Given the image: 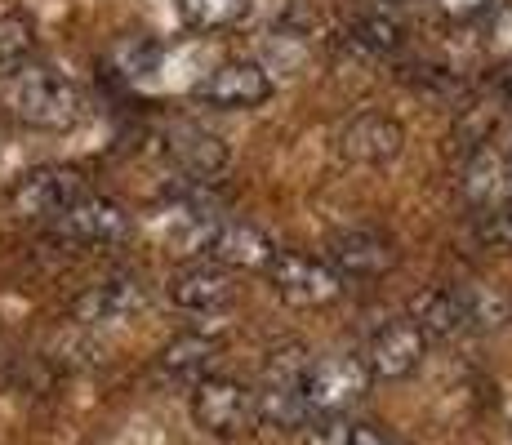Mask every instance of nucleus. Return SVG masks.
Here are the masks:
<instances>
[{
	"label": "nucleus",
	"mask_w": 512,
	"mask_h": 445,
	"mask_svg": "<svg viewBox=\"0 0 512 445\" xmlns=\"http://www.w3.org/2000/svg\"><path fill=\"white\" fill-rule=\"evenodd\" d=\"M0 98L9 103V112L18 121L36 125V130H67L85 112L81 89L72 85V76L58 72L54 63H45L41 54L0 72Z\"/></svg>",
	"instance_id": "nucleus-1"
},
{
	"label": "nucleus",
	"mask_w": 512,
	"mask_h": 445,
	"mask_svg": "<svg viewBox=\"0 0 512 445\" xmlns=\"http://www.w3.org/2000/svg\"><path fill=\"white\" fill-rule=\"evenodd\" d=\"M508 316V303L499 294H481V290H455V285H441V290L423 294L415 325L432 339H455L464 330H477V325H499Z\"/></svg>",
	"instance_id": "nucleus-2"
},
{
	"label": "nucleus",
	"mask_w": 512,
	"mask_h": 445,
	"mask_svg": "<svg viewBox=\"0 0 512 445\" xmlns=\"http://www.w3.org/2000/svg\"><path fill=\"white\" fill-rule=\"evenodd\" d=\"M192 419L210 437L236 441L259 428V401H254V388H245V383L210 374V379L192 383Z\"/></svg>",
	"instance_id": "nucleus-3"
},
{
	"label": "nucleus",
	"mask_w": 512,
	"mask_h": 445,
	"mask_svg": "<svg viewBox=\"0 0 512 445\" xmlns=\"http://www.w3.org/2000/svg\"><path fill=\"white\" fill-rule=\"evenodd\" d=\"M308 365L312 361L303 348L272 352L268 370H263V388L254 392V401H259V423H268V428H277V432H290L312 419L308 401H303V374H308Z\"/></svg>",
	"instance_id": "nucleus-4"
},
{
	"label": "nucleus",
	"mask_w": 512,
	"mask_h": 445,
	"mask_svg": "<svg viewBox=\"0 0 512 445\" xmlns=\"http://www.w3.org/2000/svg\"><path fill=\"white\" fill-rule=\"evenodd\" d=\"M321 263L330 267L339 281H361V276H383L401 259L397 241L383 227H339L321 245Z\"/></svg>",
	"instance_id": "nucleus-5"
},
{
	"label": "nucleus",
	"mask_w": 512,
	"mask_h": 445,
	"mask_svg": "<svg viewBox=\"0 0 512 445\" xmlns=\"http://www.w3.org/2000/svg\"><path fill=\"white\" fill-rule=\"evenodd\" d=\"M370 388V374L361 365V356H317L303 374V401H308L312 419H326V414L352 410Z\"/></svg>",
	"instance_id": "nucleus-6"
},
{
	"label": "nucleus",
	"mask_w": 512,
	"mask_h": 445,
	"mask_svg": "<svg viewBox=\"0 0 512 445\" xmlns=\"http://www.w3.org/2000/svg\"><path fill=\"white\" fill-rule=\"evenodd\" d=\"M85 192H90V183H85L81 170H72V165H41V170H27L18 178L14 192H9V205L23 219L49 227L67 205L81 201Z\"/></svg>",
	"instance_id": "nucleus-7"
},
{
	"label": "nucleus",
	"mask_w": 512,
	"mask_h": 445,
	"mask_svg": "<svg viewBox=\"0 0 512 445\" xmlns=\"http://www.w3.org/2000/svg\"><path fill=\"white\" fill-rule=\"evenodd\" d=\"M263 276H268V285L277 290V299H285L290 308H326L343 290V281L321 259L281 250V245L268 259V267H263Z\"/></svg>",
	"instance_id": "nucleus-8"
},
{
	"label": "nucleus",
	"mask_w": 512,
	"mask_h": 445,
	"mask_svg": "<svg viewBox=\"0 0 512 445\" xmlns=\"http://www.w3.org/2000/svg\"><path fill=\"white\" fill-rule=\"evenodd\" d=\"M192 250H201V259H214L223 267H268L277 254L268 232H259L245 219H201L192 227Z\"/></svg>",
	"instance_id": "nucleus-9"
},
{
	"label": "nucleus",
	"mask_w": 512,
	"mask_h": 445,
	"mask_svg": "<svg viewBox=\"0 0 512 445\" xmlns=\"http://www.w3.org/2000/svg\"><path fill=\"white\" fill-rule=\"evenodd\" d=\"M423 356H428V334L415 325V316H392V321H383L379 330L370 334L366 352H361V365H366L370 379L397 383L419 370Z\"/></svg>",
	"instance_id": "nucleus-10"
},
{
	"label": "nucleus",
	"mask_w": 512,
	"mask_h": 445,
	"mask_svg": "<svg viewBox=\"0 0 512 445\" xmlns=\"http://www.w3.org/2000/svg\"><path fill=\"white\" fill-rule=\"evenodd\" d=\"M272 94V76L263 63L254 58H228V63L210 67L201 81L192 85V98L205 107H219V112H245V107H259Z\"/></svg>",
	"instance_id": "nucleus-11"
},
{
	"label": "nucleus",
	"mask_w": 512,
	"mask_h": 445,
	"mask_svg": "<svg viewBox=\"0 0 512 445\" xmlns=\"http://www.w3.org/2000/svg\"><path fill=\"white\" fill-rule=\"evenodd\" d=\"M49 232L67 236V241H76V245H112V241H121V236H130V210L90 187L81 201L67 205V210L49 223Z\"/></svg>",
	"instance_id": "nucleus-12"
},
{
	"label": "nucleus",
	"mask_w": 512,
	"mask_h": 445,
	"mask_svg": "<svg viewBox=\"0 0 512 445\" xmlns=\"http://www.w3.org/2000/svg\"><path fill=\"white\" fill-rule=\"evenodd\" d=\"M406 152V130L388 112H357L339 130V156L352 165H392Z\"/></svg>",
	"instance_id": "nucleus-13"
},
{
	"label": "nucleus",
	"mask_w": 512,
	"mask_h": 445,
	"mask_svg": "<svg viewBox=\"0 0 512 445\" xmlns=\"http://www.w3.org/2000/svg\"><path fill=\"white\" fill-rule=\"evenodd\" d=\"M170 299H174V308H183L192 316H214L236 299V276H232V267H223L214 259H192L170 276Z\"/></svg>",
	"instance_id": "nucleus-14"
},
{
	"label": "nucleus",
	"mask_w": 512,
	"mask_h": 445,
	"mask_svg": "<svg viewBox=\"0 0 512 445\" xmlns=\"http://www.w3.org/2000/svg\"><path fill=\"white\" fill-rule=\"evenodd\" d=\"M147 303V285L139 276H107V281H94L90 290L76 294L72 316L81 325H116V321H130L134 312H143Z\"/></svg>",
	"instance_id": "nucleus-15"
},
{
	"label": "nucleus",
	"mask_w": 512,
	"mask_h": 445,
	"mask_svg": "<svg viewBox=\"0 0 512 445\" xmlns=\"http://www.w3.org/2000/svg\"><path fill=\"white\" fill-rule=\"evenodd\" d=\"M223 356V343L214 339V334H179V339H170V348L161 352V370L170 374L174 383H201L214 374V365H219Z\"/></svg>",
	"instance_id": "nucleus-16"
},
{
	"label": "nucleus",
	"mask_w": 512,
	"mask_h": 445,
	"mask_svg": "<svg viewBox=\"0 0 512 445\" xmlns=\"http://www.w3.org/2000/svg\"><path fill=\"white\" fill-rule=\"evenodd\" d=\"M170 156L174 165L187 174V178H214L228 165V147L219 143L214 134H201V130H183L170 138Z\"/></svg>",
	"instance_id": "nucleus-17"
},
{
	"label": "nucleus",
	"mask_w": 512,
	"mask_h": 445,
	"mask_svg": "<svg viewBox=\"0 0 512 445\" xmlns=\"http://www.w3.org/2000/svg\"><path fill=\"white\" fill-rule=\"evenodd\" d=\"M174 9L192 32H228L250 23V0H174Z\"/></svg>",
	"instance_id": "nucleus-18"
},
{
	"label": "nucleus",
	"mask_w": 512,
	"mask_h": 445,
	"mask_svg": "<svg viewBox=\"0 0 512 445\" xmlns=\"http://www.w3.org/2000/svg\"><path fill=\"white\" fill-rule=\"evenodd\" d=\"M348 41L357 45L361 54H370V58H388V54H397V49H401L406 32H401V23L392 14H383V9H370V14L352 18Z\"/></svg>",
	"instance_id": "nucleus-19"
},
{
	"label": "nucleus",
	"mask_w": 512,
	"mask_h": 445,
	"mask_svg": "<svg viewBox=\"0 0 512 445\" xmlns=\"http://www.w3.org/2000/svg\"><path fill=\"white\" fill-rule=\"evenodd\" d=\"M36 58V27L23 14H0V72Z\"/></svg>",
	"instance_id": "nucleus-20"
},
{
	"label": "nucleus",
	"mask_w": 512,
	"mask_h": 445,
	"mask_svg": "<svg viewBox=\"0 0 512 445\" xmlns=\"http://www.w3.org/2000/svg\"><path fill=\"white\" fill-rule=\"evenodd\" d=\"M348 428H352V419H343V414L312 419L308 423V445H348Z\"/></svg>",
	"instance_id": "nucleus-21"
},
{
	"label": "nucleus",
	"mask_w": 512,
	"mask_h": 445,
	"mask_svg": "<svg viewBox=\"0 0 512 445\" xmlns=\"http://www.w3.org/2000/svg\"><path fill=\"white\" fill-rule=\"evenodd\" d=\"M348 445H397V441H392V432L379 428V423H352Z\"/></svg>",
	"instance_id": "nucleus-22"
},
{
	"label": "nucleus",
	"mask_w": 512,
	"mask_h": 445,
	"mask_svg": "<svg viewBox=\"0 0 512 445\" xmlns=\"http://www.w3.org/2000/svg\"><path fill=\"white\" fill-rule=\"evenodd\" d=\"M490 5H495V0H437V9L450 18H477V14H486Z\"/></svg>",
	"instance_id": "nucleus-23"
},
{
	"label": "nucleus",
	"mask_w": 512,
	"mask_h": 445,
	"mask_svg": "<svg viewBox=\"0 0 512 445\" xmlns=\"http://www.w3.org/2000/svg\"><path fill=\"white\" fill-rule=\"evenodd\" d=\"M495 103H499V116H508L512 121V67H504L495 81Z\"/></svg>",
	"instance_id": "nucleus-24"
},
{
	"label": "nucleus",
	"mask_w": 512,
	"mask_h": 445,
	"mask_svg": "<svg viewBox=\"0 0 512 445\" xmlns=\"http://www.w3.org/2000/svg\"><path fill=\"white\" fill-rule=\"evenodd\" d=\"M495 236H499V241H508V245H512V201L495 214Z\"/></svg>",
	"instance_id": "nucleus-25"
},
{
	"label": "nucleus",
	"mask_w": 512,
	"mask_h": 445,
	"mask_svg": "<svg viewBox=\"0 0 512 445\" xmlns=\"http://www.w3.org/2000/svg\"><path fill=\"white\" fill-rule=\"evenodd\" d=\"M504 174L512 178V143H508V152H504Z\"/></svg>",
	"instance_id": "nucleus-26"
}]
</instances>
